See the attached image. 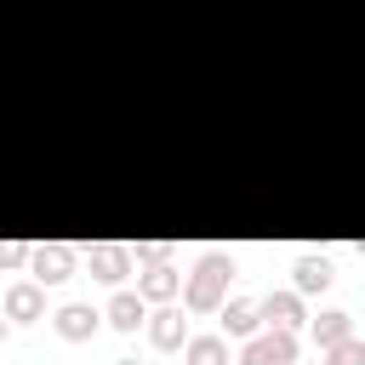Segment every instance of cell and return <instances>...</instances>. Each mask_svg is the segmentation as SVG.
Segmentation results:
<instances>
[{"instance_id":"6da1fadb","label":"cell","mask_w":365,"mask_h":365,"mask_svg":"<svg viewBox=\"0 0 365 365\" xmlns=\"http://www.w3.org/2000/svg\"><path fill=\"white\" fill-rule=\"evenodd\" d=\"M228 279H234V257L228 251H205L182 285V308L188 314H217L222 297H228Z\"/></svg>"},{"instance_id":"7a4b0ae2","label":"cell","mask_w":365,"mask_h":365,"mask_svg":"<svg viewBox=\"0 0 365 365\" xmlns=\"http://www.w3.org/2000/svg\"><path fill=\"white\" fill-rule=\"evenodd\" d=\"M240 365H297V331H268V336H245Z\"/></svg>"},{"instance_id":"3957f363","label":"cell","mask_w":365,"mask_h":365,"mask_svg":"<svg viewBox=\"0 0 365 365\" xmlns=\"http://www.w3.org/2000/svg\"><path fill=\"white\" fill-rule=\"evenodd\" d=\"M29 262H34V279L40 285H63L74 274V245L51 240V245H29Z\"/></svg>"},{"instance_id":"277c9868","label":"cell","mask_w":365,"mask_h":365,"mask_svg":"<svg viewBox=\"0 0 365 365\" xmlns=\"http://www.w3.org/2000/svg\"><path fill=\"white\" fill-rule=\"evenodd\" d=\"M97 319H103V314H97L91 302H63V308L51 314V325H57L63 342H91V336H97Z\"/></svg>"},{"instance_id":"5b68a950","label":"cell","mask_w":365,"mask_h":365,"mask_svg":"<svg viewBox=\"0 0 365 365\" xmlns=\"http://www.w3.org/2000/svg\"><path fill=\"white\" fill-rule=\"evenodd\" d=\"M148 342H154L160 354H171V348H182V342H188V325H182V308H171V302H160V308L148 314Z\"/></svg>"},{"instance_id":"8992f818","label":"cell","mask_w":365,"mask_h":365,"mask_svg":"<svg viewBox=\"0 0 365 365\" xmlns=\"http://www.w3.org/2000/svg\"><path fill=\"white\" fill-rule=\"evenodd\" d=\"M177 291H182V274H177L171 262H148V268L137 274V297H143V302H171Z\"/></svg>"},{"instance_id":"52a82bcc","label":"cell","mask_w":365,"mask_h":365,"mask_svg":"<svg viewBox=\"0 0 365 365\" xmlns=\"http://www.w3.org/2000/svg\"><path fill=\"white\" fill-rule=\"evenodd\" d=\"M6 319H46V285L40 279H17L11 291H6Z\"/></svg>"},{"instance_id":"ba28073f","label":"cell","mask_w":365,"mask_h":365,"mask_svg":"<svg viewBox=\"0 0 365 365\" xmlns=\"http://www.w3.org/2000/svg\"><path fill=\"white\" fill-rule=\"evenodd\" d=\"M257 308H262V319H268L274 331H297V325L308 319L297 291H268V297H257Z\"/></svg>"},{"instance_id":"9c48e42d","label":"cell","mask_w":365,"mask_h":365,"mask_svg":"<svg viewBox=\"0 0 365 365\" xmlns=\"http://www.w3.org/2000/svg\"><path fill=\"white\" fill-rule=\"evenodd\" d=\"M103 319H108L114 331H137V325H148V302H143L137 291H114L108 308H103Z\"/></svg>"},{"instance_id":"30bf717a","label":"cell","mask_w":365,"mask_h":365,"mask_svg":"<svg viewBox=\"0 0 365 365\" xmlns=\"http://www.w3.org/2000/svg\"><path fill=\"white\" fill-rule=\"evenodd\" d=\"M125 274H131V251H125V245H91V279L120 285Z\"/></svg>"},{"instance_id":"8fae6325","label":"cell","mask_w":365,"mask_h":365,"mask_svg":"<svg viewBox=\"0 0 365 365\" xmlns=\"http://www.w3.org/2000/svg\"><path fill=\"white\" fill-rule=\"evenodd\" d=\"M331 279H336V268H331V257H297V297H314V291H331Z\"/></svg>"},{"instance_id":"7c38bea8","label":"cell","mask_w":365,"mask_h":365,"mask_svg":"<svg viewBox=\"0 0 365 365\" xmlns=\"http://www.w3.org/2000/svg\"><path fill=\"white\" fill-rule=\"evenodd\" d=\"M222 325H228V336H257V325H262L257 297H228L222 302Z\"/></svg>"},{"instance_id":"4fadbf2b","label":"cell","mask_w":365,"mask_h":365,"mask_svg":"<svg viewBox=\"0 0 365 365\" xmlns=\"http://www.w3.org/2000/svg\"><path fill=\"white\" fill-rule=\"evenodd\" d=\"M182 359L188 365H228V336H188Z\"/></svg>"},{"instance_id":"5bb4252c","label":"cell","mask_w":365,"mask_h":365,"mask_svg":"<svg viewBox=\"0 0 365 365\" xmlns=\"http://www.w3.org/2000/svg\"><path fill=\"white\" fill-rule=\"evenodd\" d=\"M342 336H354V314L325 308V314L314 319V342H319V348H331V342H342Z\"/></svg>"},{"instance_id":"9a60e30c","label":"cell","mask_w":365,"mask_h":365,"mask_svg":"<svg viewBox=\"0 0 365 365\" xmlns=\"http://www.w3.org/2000/svg\"><path fill=\"white\" fill-rule=\"evenodd\" d=\"M325 365H365V342H354V336L331 342V348H325Z\"/></svg>"},{"instance_id":"2e32d148","label":"cell","mask_w":365,"mask_h":365,"mask_svg":"<svg viewBox=\"0 0 365 365\" xmlns=\"http://www.w3.org/2000/svg\"><path fill=\"white\" fill-rule=\"evenodd\" d=\"M23 262H29V245L6 240V245H0V268H23Z\"/></svg>"},{"instance_id":"e0dca14e","label":"cell","mask_w":365,"mask_h":365,"mask_svg":"<svg viewBox=\"0 0 365 365\" xmlns=\"http://www.w3.org/2000/svg\"><path fill=\"white\" fill-rule=\"evenodd\" d=\"M165 251H171L165 240H143V245H137V257H143V262H165Z\"/></svg>"},{"instance_id":"ac0fdd59","label":"cell","mask_w":365,"mask_h":365,"mask_svg":"<svg viewBox=\"0 0 365 365\" xmlns=\"http://www.w3.org/2000/svg\"><path fill=\"white\" fill-rule=\"evenodd\" d=\"M6 331H11V319H0V342H6Z\"/></svg>"},{"instance_id":"d6986e66","label":"cell","mask_w":365,"mask_h":365,"mask_svg":"<svg viewBox=\"0 0 365 365\" xmlns=\"http://www.w3.org/2000/svg\"><path fill=\"white\" fill-rule=\"evenodd\" d=\"M114 365H143V359H114Z\"/></svg>"},{"instance_id":"ffe728a7","label":"cell","mask_w":365,"mask_h":365,"mask_svg":"<svg viewBox=\"0 0 365 365\" xmlns=\"http://www.w3.org/2000/svg\"><path fill=\"white\" fill-rule=\"evenodd\" d=\"M354 251H359V257H365V240H359V245H354Z\"/></svg>"}]
</instances>
